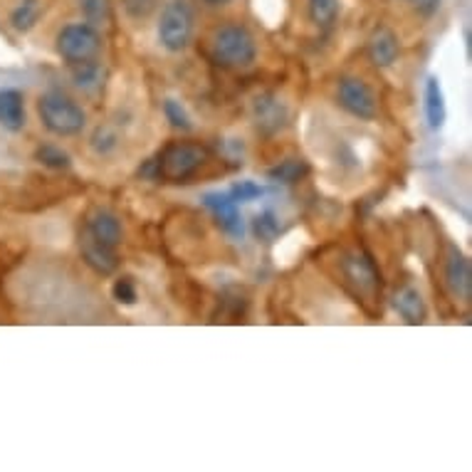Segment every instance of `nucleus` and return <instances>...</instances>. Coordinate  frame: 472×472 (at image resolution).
Returning <instances> with one entry per match:
<instances>
[{
  "instance_id": "obj_1",
  "label": "nucleus",
  "mask_w": 472,
  "mask_h": 472,
  "mask_svg": "<svg viewBox=\"0 0 472 472\" xmlns=\"http://www.w3.org/2000/svg\"><path fill=\"white\" fill-rule=\"evenodd\" d=\"M208 161V151L200 143L176 142L166 146L156 159H149L139 168V174L149 181H168V183H186Z\"/></svg>"
},
{
  "instance_id": "obj_2",
  "label": "nucleus",
  "mask_w": 472,
  "mask_h": 472,
  "mask_svg": "<svg viewBox=\"0 0 472 472\" xmlns=\"http://www.w3.org/2000/svg\"><path fill=\"white\" fill-rule=\"evenodd\" d=\"M210 55L216 65L225 67V69H248L257 60V40L245 25L228 22V25H220L213 33Z\"/></svg>"
},
{
  "instance_id": "obj_3",
  "label": "nucleus",
  "mask_w": 472,
  "mask_h": 472,
  "mask_svg": "<svg viewBox=\"0 0 472 472\" xmlns=\"http://www.w3.org/2000/svg\"><path fill=\"white\" fill-rule=\"evenodd\" d=\"M37 114L45 129L55 136H77L87 126L85 110L62 92H47L37 99Z\"/></svg>"
},
{
  "instance_id": "obj_4",
  "label": "nucleus",
  "mask_w": 472,
  "mask_h": 472,
  "mask_svg": "<svg viewBox=\"0 0 472 472\" xmlns=\"http://www.w3.org/2000/svg\"><path fill=\"white\" fill-rule=\"evenodd\" d=\"M196 35V11L188 0H168L159 18V43L166 53H183Z\"/></svg>"
},
{
  "instance_id": "obj_5",
  "label": "nucleus",
  "mask_w": 472,
  "mask_h": 472,
  "mask_svg": "<svg viewBox=\"0 0 472 472\" xmlns=\"http://www.w3.org/2000/svg\"><path fill=\"white\" fill-rule=\"evenodd\" d=\"M57 55L65 62H85V60H97L102 53V35L94 25L89 22H69L55 37Z\"/></svg>"
},
{
  "instance_id": "obj_6",
  "label": "nucleus",
  "mask_w": 472,
  "mask_h": 472,
  "mask_svg": "<svg viewBox=\"0 0 472 472\" xmlns=\"http://www.w3.org/2000/svg\"><path fill=\"white\" fill-rule=\"evenodd\" d=\"M344 282L352 287V292L362 299H374L381 292V275L376 270L374 260L366 253H349L341 260Z\"/></svg>"
},
{
  "instance_id": "obj_7",
  "label": "nucleus",
  "mask_w": 472,
  "mask_h": 472,
  "mask_svg": "<svg viewBox=\"0 0 472 472\" xmlns=\"http://www.w3.org/2000/svg\"><path fill=\"white\" fill-rule=\"evenodd\" d=\"M337 102L344 111L363 121H371L378 117V97L363 79L341 77L337 85Z\"/></svg>"
},
{
  "instance_id": "obj_8",
  "label": "nucleus",
  "mask_w": 472,
  "mask_h": 472,
  "mask_svg": "<svg viewBox=\"0 0 472 472\" xmlns=\"http://www.w3.org/2000/svg\"><path fill=\"white\" fill-rule=\"evenodd\" d=\"M200 200H203V206L210 210V216L216 218L220 231L225 232V235H231V238H235V240H242V238H245V220H242L240 208H238V203L231 198V193L210 191V193H203Z\"/></svg>"
},
{
  "instance_id": "obj_9",
  "label": "nucleus",
  "mask_w": 472,
  "mask_h": 472,
  "mask_svg": "<svg viewBox=\"0 0 472 472\" xmlns=\"http://www.w3.org/2000/svg\"><path fill=\"white\" fill-rule=\"evenodd\" d=\"M445 282L451 287V292L462 302H468L472 297V267L470 260L451 245L448 257H445Z\"/></svg>"
},
{
  "instance_id": "obj_10",
  "label": "nucleus",
  "mask_w": 472,
  "mask_h": 472,
  "mask_svg": "<svg viewBox=\"0 0 472 472\" xmlns=\"http://www.w3.org/2000/svg\"><path fill=\"white\" fill-rule=\"evenodd\" d=\"M79 250H82V260H85L87 267H92L97 275H111V273H117V267H119L117 248H110V245H104V242L94 240L89 232H82Z\"/></svg>"
},
{
  "instance_id": "obj_11",
  "label": "nucleus",
  "mask_w": 472,
  "mask_h": 472,
  "mask_svg": "<svg viewBox=\"0 0 472 472\" xmlns=\"http://www.w3.org/2000/svg\"><path fill=\"white\" fill-rule=\"evenodd\" d=\"M401 55V43L398 35L391 28H376L371 37H369V57L376 67H391Z\"/></svg>"
},
{
  "instance_id": "obj_12",
  "label": "nucleus",
  "mask_w": 472,
  "mask_h": 472,
  "mask_svg": "<svg viewBox=\"0 0 472 472\" xmlns=\"http://www.w3.org/2000/svg\"><path fill=\"white\" fill-rule=\"evenodd\" d=\"M85 232H89L94 240L104 242L110 248H117L124 238V228H121V220L111 213V210L97 208L87 218V228Z\"/></svg>"
},
{
  "instance_id": "obj_13",
  "label": "nucleus",
  "mask_w": 472,
  "mask_h": 472,
  "mask_svg": "<svg viewBox=\"0 0 472 472\" xmlns=\"http://www.w3.org/2000/svg\"><path fill=\"white\" fill-rule=\"evenodd\" d=\"M255 121H257V129L264 134H273L277 129H282L287 121V110L285 104L273 94H264V97L255 99Z\"/></svg>"
},
{
  "instance_id": "obj_14",
  "label": "nucleus",
  "mask_w": 472,
  "mask_h": 472,
  "mask_svg": "<svg viewBox=\"0 0 472 472\" xmlns=\"http://www.w3.org/2000/svg\"><path fill=\"white\" fill-rule=\"evenodd\" d=\"M423 99H426V121L433 132H440L448 121V107H445V94H443V85L435 75H430L426 79V92H423Z\"/></svg>"
},
{
  "instance_id": "obj_15",
  "label": "nucleus",
  "mask_w": 472,
  "mask_h": 472,
  "mask_svg": "<svg viewBox=\"0 0 472 472\" xmlns=\"http://www.w3.org/2000/svg\"><path fill=\"white\" fill-rule=\"evenodd\" d=\"M0 126L8 132L25 129V97L18 89H0Z\"/></svg>"
},
{
  "instance_id": "obj_16",
  "label": "nucleus",
  "mask_w": 472,
  "mask_h": 472,
  "mask_svg": "<svg viewBox=\"0 0 472 472\" xmlns=\"http://www.w3.org/2000/svg\"><path fill=\"white\" fill-rule=\"evenodd\" d=\"M394 307L406 324L416 327V324L426 321V302H423V297L416 287H401L394 297Z\"/></svg>"
},
{
  "instance_id": "obj_17",
  "label": "nucleus",
  "mask_w": 472,
  "mask_h": 472,
  "mask_svg": "<svg viewBox=\"0 0 472 472\" xmlns=\"http://www.w3.org/2000/svg\"><path fill=\"white\" fill-rule=\"evenodd\" d=\"M72 82L82 92H97L104 85V67L97 60H85L72 65Z\"/></svg>"
},
{
  "instance_id": "obj_18",
  "label": "nucleus",
  "mask_w": 472,
  "mask_h": 472,
  "mask_svg": "<svg viewBox=\"0 0 472 472\" xmlns=\"http://www.w3.org/2000/svg\"><path fill=\"white\" fill-rule=\"evenodd\" d=\"M309 174V164L307 161H302V159H287L275 168H270V174L267 176L277 181V183H297V181H302V178Z\"/></svg>"
},
{
  "instance_id": "obj_19",
  "label": "nucleus",
  "mask_w": 472,
  "mask_h": 472,
  "mask_svg": "<svg viewBox=\"0 0 472 472\" xmlns=\"http://www.w3.org/2000/svg\"><path fill=\"white\" fill-rule=\"evenodd\" d=\"M40 11H43V3H40V0H20V5H18L11 15L12 28L20 30V33H28L35 22H37V18H40Z\"/></svg>"
},
{
  "instance_id": "obj_20",
  "label": "nucleus",
  "mask_w": 472,
  "mask_h": 472,
  "mask_svg": "<svg viewBox=\"0 0 472 472\" xmlns=\"http://www.w3.org/2000/svg\"><path fill=\"white\" fill-rule=\"evenodd\" d=\"M307 12L317 28H330L339 15V0H307Z\"/></svg>"
},
{
  "instance_id": "obj_21",
  "label": "nucleus",
  "mask_w": 472,
  "mask_h": 472,
  "mask_svg": "<svg viewBox=\"0 0 472 472\" xmlns=\"http://www.w3.org/2000/svg\"><path fill=\"white\" fill-rule=\"evenodd\" d=\"M79 11L89 25H104L111 20V0H79Z\"/></svg>"
},
{
  "instance_id": "obj_22",
  "label": "nucleus",
  "mask_w": 472,
  "mask_h": 472,
  "mask_svg": "<svg viewBox=\"0 0 472 472\" xmlns=\"http://www.w3.org/2000/svg\"><path fill=\"white\" fill-rule=\"evenodd\" d=\"M89 146H92L94 154L110 156L119 146V134L114 132L111 126H97L94 134H92V139H89Z\"/></svg>"
},
{
  "instance_id": "obj_23",
  "label": "nucleus",
  "mask_w": 472,
  "mask_h": 472,
  "mask_svg": "<svg viewBox=\"0 0 472 472\" xmlns=\"http://www.w3.org/2000/svg\"><path fill=\"white\" fill-rule=\"evenodd\" d=\"M164 117L174 129H178V132H191V129H193V121L188 117L186 107H183L181 102H176V99H166Z\"/></svg>"
},
{
  "instance_id": "obj_24",
  "label": "nucleus",
  "mask_w": 472,
  "mask_h": 472,
  "mask_svg": "<svg viewBox=\"0 0 472 472\" xmlns=\"http://www.w3.org/2000/svg\"><path fill=\"white\" fill-rule=\"evenodd\" d=\"M253 231L255 235L264 242H273L280 235V220L273 210H263V213H257L253 220Z\"/></svg>"
},
{
  "instance_id": "obj_25",
  "label": "nucleus",
  "mask_w": 472,
  "mask_h": 472,
  "mask_svg": "<svg viewBox=\"0 0 472 472\" xmlns=\"http://www.w3.org/2000/svg\"><path fill=\"white\" fill-rule=\"evenodd\" d=\"M35 159L40 161L47 168H55V171H62V168H69V156L60 149V146H53V143H45L35 151Z\"/></svg>"
},
{
  "instance_id": "obj_26",
  "label": "nucleus",
  "mask_w": 472,
  "mask_h": 472,
  "mask_svg": "<svg viewBox=\"0 0 472 472\" xmlns=\"http://www.w3.org/2000/svg\"><path fill=\"white\" fill-rule=\"evenodd\" d=\"M228 193H231L235 203H250V200L263 198L267 191H264V186H260V183H255V181H235Z\"/></svg>"
},
{
  "instance_id": "obj_27",
  "label": "nucleus",
  "mask_w": 472,
  "mask_h": 472,
  "mask_svg": "<svg viewBox=\"0 0 472 472\" xmlns=\"http://www.w3.org/2000/svg\"><path fill=\"white\" fill-rule=\"evenodd\" d=\"M111 297H114L119 305H124V307L136 305L139 292H136V285H134L132 277H119V280H114V285H111Z\"/></svg>"
},
{
  "instance_id": "obj_28",
  "label": "nucleus",
  "mask_w": 472,
  "mask_h": 472,
  "mask_svg": "<svg viewBox=\"0 0 472 472\" xmlns=\"http://www.w3.org/2000/svg\"><path fill=\"white\" fill-rule=\"evenodd\" d=\"M121 8L132 20L142 22L151 18V12L159 8V0H121Z\"/></svg>"
},
{
  "instance_id": "obj_29",
  "label": "nucleus",
  "mask_w": 472,
  "mask_h": 472,
  "mask_svg": "<svg viewBox=\"0 0 472 472\" xmlns=\"http://www.w3.org/2000/svg\"><path fill=\"white\" fill-rule=\"evenodd\" d=\"M203 5H208V8H225V5H231L232 0H200Z\"/></svg>"
},
{
  "instance_id": "obj_30",
  "label": "nucleus",
  "mask_w": 472,
  "mask_h": 472,
  "mask_svg": "<svg viewBox=\"0 0 472 472\" xmlns=\"http://www.w3.org/2000/svg\"><path fill=\"white\" fill-rule=\"evenodd\" d=\"M413 3H423V0H413Z\"/></svg>"
}]
</instances>
